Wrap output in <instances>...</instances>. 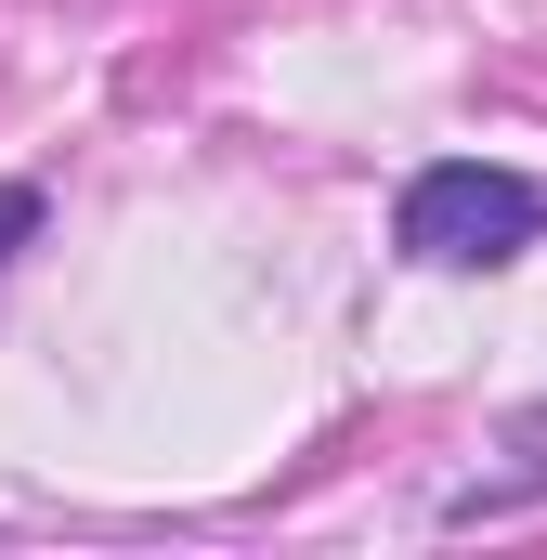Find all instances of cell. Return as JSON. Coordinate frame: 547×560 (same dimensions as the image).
<instances>
[{
    "mask_svg": "<svg viewBox=\"0 0 547 560\" xmlns=\"http://www.w3.org/2000/svg\"><path fill=\"white\" fill-rule=\"evenodd\" d=\"M26 235H39V183H0V261H13Z\"/></svg>",
    "mask_w": 547,
    "mask_h": 560,
    "instance_id": "3957f363",
    "label": "cell"
},
{
    "mask_svg": "<svg viewBox=\"0 0 547 560\" xmlns=\"http://www.w3.org/2000/svg\"><path fill=\"white\" fill-rule=\"evenodd\" d=\"M522 495H547V418L509 430V469H482L469 495H443V522H482V509H522Z\"/></svg>",
    "mask_w": 547,
    "mask_h": 560,
    "instance_id": "7a4b0ae2",
    "label": "cell"
},
{
    "mask_svg": "<svg viewBox=\"0 0 547 560\" xmlns=\"http://www.w3.org/2000/svg\"><path fill=\"white\" fill-rule=\"evenodd\" d=\"M547 235V183L496 170V156H430L405 196H392V248L430 275H496Z\"/></svg>",
    "mask_w": 547,
    "mask_h": 560,
    "instance_id": "6da1fadb",
    "label": "cell"
}]
</instances>
